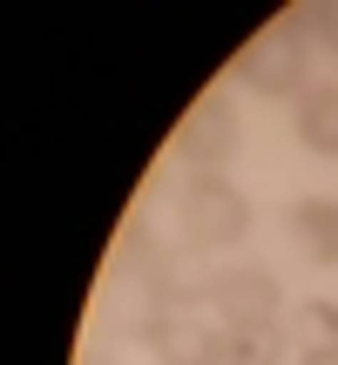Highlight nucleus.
<instances>
[{
    "label": "nucleus",
    "instance_id": "f8f14e48",
    "mask_svg": "<svg viewBox=\"0 0 338 365\" xmlns=\"http://www.w3.org/2000/svg\"><path fill=\"white\" fill-rule=\"evenodd\" d=\"M81 365H108V359H102V352H88V359H81Z\"/></svg>",
    "mask_w": 338,
    "mask_h": 365
},
{
    "label": "nucleus",
    "instance_id": "20e7f679",
    "mask_svg": "<svg viewBox=\"0 0 338 365\" xmlns=\"http://www.w3.org/2000/svg\"><path fill=\"white\" fill-rule=\"evenodd\" d=\"M277 277L264 271V264H230V271H217V284H210V304H217L223 325H264V318H277Z\"/></svg>",
    "mask_w": 338,
    "mask_h": 365
},
{
    "label": "nucleus",
    "instance_id": "9b49d317",
    "mask_svg": "<svg viewBox=\"0 0 338 365\" xmlns=\"http://www.w3.org/2000/svg\"><path fill=\"white\" fill-rule=\"evenodd\" d=\"M298 365H338V352H304Z\"/></svg>",
    "mask_w": 338,
    "mask_h": 365
},
{
    "label": "nucleus",
    "instance_id": "1a4fd4ad",
    "mask_svg": "<svg viewBox=\"0 0 338 365\" xmlns=\"http://www.w3.org/2000/svg\"><path fill=\"white\" fill-rule=\"evenodd\" d=\"M298 143L312 156H338V81L298 95Z\"/></svg>",
    "mask_w": 338,
    "mask_h": 365
},
{
    "label": "nucleus",
    "instance_id": "f03ea898",
    "mask_svg": "<svg viewBox=\"0 0 338 365\" xmlns=\"http://www.w3.org/2000/svg\"><path fill=\"white\" fill-rule=\"evenodd\" d=\"M237 75H244L257 95H298L304 81H312V48L271 21L264 34L244 41V54H237Z\"/></svg>",
    "mask_w": 338,
    "mask_h": 365
},
{
    "label": "nucleus",
    "instance_id": "7ed1b4c3",
    "mask_svg": "<svg viewBox=\"0 0 338 365\" xmlns=\"http://www.w3.org/2000/svg\"><path fill=\"white\" fill-rule=\"evenodd\" d=\"M135 284L149 291V312H196V304H210V284H217V271H203L196 264V250H156V257L135 271Z\"/></svg>",
    "mask_w": 338,
    "mask_h": 365
},
{
    "label": "nucleus",
    "instance_id": "423d86ee",
    "mask_svg": "<svg viewBox=\"0 0 338 365\" xmlns=\"http://www.w3.org/2000/svg\"><path fill=\"white\" fill-rule=\"evenodd\" d=\"M176 149H183L203 176H217L223 163H230V149H237V115H230V102H223V95H203V102L183 115Z\"/></svg>",
    "mask_w": 338,
    "mask_h": 365
},
{
    "label": "nucleus",
    "instance_id": "6e6552de",
    "mask_svg": "<svg viewBox=\"0 0 338 365\" xmlns=\"http://www.w3.org/2000/svg\"><path fill=\"white\" fill-rule=\"evenodd\" d=\"M285 359V325H217V365H277Z\"/></svg>",
    "mask_w": 338,
    "mask_h": 365
},
{
    "label": "nucleus",
    "instance_id": "0eeeda50",
    "mask_svg": "<svg viewBox=\"0 0 338 365\" xmlns=\"http://www.w3.org/2000/svg\"><path fill=\"white\" fill-rule=\"evenodd\" d=\"M285 223H291V244H298L312 264H325V271L338 264V203H332V196H304V203H291Z\"/></svg>",
    "mask_w": 338,
    "mask_h": 365
},
{
    "label": "nucleus",
    "instance_id": "9d476101",
    "mask_svg": "<svg viewBox=\"0 0 338 365\" xmlns=\"http://www.w3.org/2000/svg\"><path fill=\"white\" fill-rule=\"evenodd\" d=\"M298 331L312 339V352H338V304H325V298L298 304Z\"/></svg>",
    "mask_w": 338,
    "mask_h": 365
},
{
    "label": "nucleus",
    "instance_id": "f257e3e1",
    "mask_svg": "<svg viewBox=\"0 0 338 365\" xmlns=\"http://www.w3.org/2000/svg\"><path fill=\"white\" fill-rule=\"evenodd\" d=\"M176 217H183V244L190 250H223V244H244L250 196L223 176H190L176 190Z\"/></svg>",
    "mask_w": 338,
    "mask_h": 365
},
{
    "label": "nucleus",
    "instance_id": "39448f33",
    "mask_svg": "<svg viewBox=\"0 0 338 365\" xmlns=\"http://www.w3.org/2000/svg\"><path fill=\"white\" fill-rule=\"evenodd\" d=\"M135 339L163 365H217V325H203L196 312H149Z\"/></svg>",
    "mask_w": 338,
    "mask_h": 365
}]
</instances>
